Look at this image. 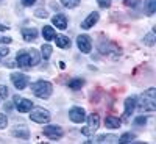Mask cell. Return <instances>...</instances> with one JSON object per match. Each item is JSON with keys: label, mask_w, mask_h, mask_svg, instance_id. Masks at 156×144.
Wrapping results in <instances>:
<instances>
[{"label": "cell", "mask_w": 156, "mask_h": 144, "mask_svg": "<svg viewBox=\"0 0 156 144\" xmlns=\"http://www.w3.org/2000/svg\"><path fill=\"white\" fill-rule=\"evenodd\" d=\"M139 110L140 111H154L156 110V89L154 88L147 89L145 93L142 94Z\"/></svg>", "instance_id": "6da1fadb"}, {"label": "cell", "mask_w": 156, "mask_h": 144, "mask_svg": "<svg viewBox=\"0 0 156 144\" xmlns=\"http://www.w3.org/2000/svg\"><path fill=\"white\" fill-rule=\"evenodd\" d=\"M31 91L36 97L47 99V97H50L51 91H53V86H51V83L47 82V80H37V82L31 83Z\"/></svg>", "instance_id": "7a4b0ae2"}, {"label": "cell", "mask_w": 156, "mask_h": 144, "mask_svg": "<svg viewBox=\"0 0 156 144\" xmlns=\"http://www.w3.org/2000/svg\"><path fill=\"white\" fill-rule=\"evenodd\" d=\"M87 119V125L81 130V133L84 136H92L97 130H98V125H100V117L97 113H90L89 116H86Z\"/></svg>", "instance_id": "3957f363"}, {"label": "cell", "mask_w": 156, "mask_h": 144, "mask_svg": "<svg viewBox=\"0 0 156 144\" xmlns=\"http://www.w3.org/2000/svg\"><path fill=\"white\" fill-rule=\"evenodd\" d=\"M30 119L33 122H37V124H47L51 119V114L48 110H44V108H31L30 110Z\"/></svg>", "instance_id": "277c9868"}, {"label": "cell", "mask_w": 156, "mask_h": 144, "mask_svg": "<svg viewBox=\"0 0 156 144\" xmlns=\"http://www.w3.org/2000/svg\"><path fill=\"white\" fill-rule=\"evenodd\" d=\"M14 107L17 108L19 113H28L31 108H33V102L30 99H23L20 96H14Z\"/></svg>", "instance_id": "5b68a950"}, {"label": "cell", "mask_w": 156, "mask_h": 144, "mask_svg": "<svg viewBox=\"0 0 156 144\" xmlns=\"http://www.w3.org/2000/svg\"><path fill=\"white\" fill-rule=\"evenodd\" d=\"M69 119L75 124H81L86 121V111L81 107H73L69 110Z\"/></svg>", "instance_id": "8992f818"}, {"label": "cell", "mask_w": 156, "mask_h": 144, "mask_svg": "<svg viewBox=\"0 0 156 144\" xmlns=\"http://www.w3.org/2000/svg\"><path fill=\"white\" fill-rule=\"evenodd\" d=\"M44 136H47L48 139H59L62 138V128L59 125H45L44 130H42Z\"/></svg>", "instance_id": "52a82bcc"}, {"label": "cell", "mask_w": 156, "mask_h": 144, "mask_svg": "<svg viewBox=\"0 0 156 144\" xmlns=\"http://www.w3.org/2000/svg\"><path fill=\"white\" fill-rule=\"evenodd\" d=\"M76 46L81 50V54H90L92 50V41L87 35H80L76 38Z\"/></svg>", "instance_id": "ba28073f"}, {"label": "cell", "mask_w": 156, "mask_h": 144, "mask_svg": "<svg viewBox=\"0 0 156 144\" xmlns=\"http://www.w3.org/2000/svg\"><path fill=\"white\" fill-rule=\"evenodd\" d=\"M9 78H11L12 85L16 86V89H23V88H27V85H28V77L25 75V74H20V72H12Z\"/></svg>", "instance_id": "9c48e42d"}, {"label": "cell", "mask_w": 156, "mask_h": 144, "mask_svg": "<svg viewBox=\"0 0 156 144\" xmlns=\"http://www.w3.org/2000/svg\"><path fill=\"white\" fill-rule=\"evenodd\" d=\"M16 61H17V66L19 68H23V69H27V68H31V64H30V57H28V52H19V54L16 55Z\"/></svg>", "instance_id": "30bf717a"}, {"label": "cell", "mask_w": 156, "mask_h": 144, "mask_svg": "<svg viewBox=\"0 0 156 144\" xmlns=\"http://www.w3.org/2000/svg\"><path fill=\"white\" fill-rule=\"evenodd\" d=\"M98 19H100V14L97 11H94V13H90V14L83 20V24H81V28H86V30H89V28H92L94 25L98 22Z\"/></svg>", "instance_id": "8fae6325"}, {"label": "cell", "mask_w": 156, "mask_h": 144, "mask_svg": "<svg viewBox=\"0 0 156 144\" xmlns=\"http://www.w3.org/2000/svg\"><path fill=\"white\" fill-rule=\"evenodd\" d=\"M136 97H128L125 100V111H123V117L125 119H128L129 116L133 114V111L136 110Z\"/></svg>", "instance_id": "7c38bea8"}, {"label": "cell", "mask_w": 156, "mask_h": 144, "mask_svg": "<svg viewBox=\"0 0 156 144\" xmlns=\"http://www.w3.org/2000/svg\"><path fill=\"white\" fill-rule=\"evenodd\" d=\"M51 22H53V25L56 28H59V30H66L67 28V17L64 14H55L53 19H51Z\"/></svg>", "instance_id": "4fadbf2b"}, {"label": "cell", "mask_w": 156, "mask_h": 144, "mask_svg": "<svg viewBox=\"0 0 156 144\" xmlns=\"http://www.w3.org/2000/svg\"><path fill=\"white\" fill-rule=\"evenodd\" d=\"M22 36L27 42H31L37 38V31L36 28H22Z\"/></svg>", "instance_id": "5bb4252c"}, {"label": "cell", "mask_w": 156, "mask_h": 144, "mask_svg": "<svg viewBox=\"0 0 156 144\" xmlns=\"http://www.w3.org/2000/svg\"><path fill=\"white\" fill-rule=\"evenodd\" d=\"M55 42H56V46L58 47H61V49H67V47H70V39L67 38V36H64V35H55Z\"/></svg>", "instance_id": "9a60e30c"}, {"label": "cell", "mask_w": 156, "mask_h": 144, "mask_svg": "<svg viewBox=\"0 0 156 144\" xmlns=\"http://www.w3.org/2000/svg\"><path fill=\"white\" fill-rule=\"evenodd\" d=\"M11 135L16 136V138H22V139H28V138H30V132H28L25 127H20V128L16 127V128L11 132Z\"/></svg>", "instance_id": "2e32d148"}, {"label": "cell", "mask_w": 156, "mask_h": 144, "mask_svg": "<svg viewBox=\"0 0 156 144\" xmlns=\"http://www.w3.org/2000/svg\"><path fill=\"white\" fill-rule=\"evenodd\" d=\"M120 124H122V121L119 119V117H115V116H108L105 119V125L108 128H119Z\"/></svg>", "instance_id": "e0dca14e"}, {"label": "cell", "mask_w": 156, "mask_h": 144, "mask_svg": "<svg viewBox=\"0 0 156 144\" xmlns=\"http://www.w3.org/2000/svg\"><path fill=\"white\" fill-rule=\"evenodd\" d=\"M55 28L53 27H50V25H45V27L42 28V36L45 41H53V38H55Z\"/></svg>", "instance_id": "ac0fdd59"}, {"label": "cell", "mask_w": 156, "mask_h": 144, "mask_svg": "<svg viewBox=\"0 0 156 144\" xmlns=\"http://www.w3.org/2000/svg\"><path fill=\"white\" fill-rule=\"evenodd\" d=\"M95 142H119V136L115 135H100Z\"/></svg>", "instance_id": "d6986e66"}, {"label": "cell", "mask_w": 156, "mask_h": 144, "mask_svg": "<svg viewBox=\"0 0 156 144\" xmlns=\"http://www.w3.org/2000/svg\"><path fill=\"white\" fill-rule=\"evenodd\" d=\"M28 57H30V64H31V66H36V64L41 61V55H39L37 50H34V49H31L28 52Z\"/></svg>", "instance_id": "ffe728a7"}, {"label": "cell", "mask_w": 156, "mask_h": 144, "mask_svg": "<svg viewBox=\"0 0 156 144\" xmlns=\"http://www.w3.org/2000/svg\"><path fill=\"white\" fill-rule=\"evenodd\" d=\"M51 52H53L51 46H48V44H42V47H41V57H42L44 60H48V58L51 57Z\"/></svg>", "instance_id": "44dd1931"}, {"label": "cell", "mask_w": 156, "mask_h": 144, "mask_svg": "<svg viewBox=\"0 0 156 144\" xmlns=\"http://www.w3.org/2000/svg\"><path fill=\"white\" fill-rule=\"evenodd\" d=\"M83 85H84V80H81V78H73L72 82H69V88L72 91H78Z\"/></svg>", "instance_id": "7402d4cb"}, {"label": "cell", "mask_w": 156, "mask_h": 144, "mask_svg": "<svg viewBox=\"0 0 156 144\" xmlns=\"http://www.w3.org/2000/svg\"><path fill=\"white\" fill-rule=\"evenodd\" d=\"M145 9H147V14H154L156 11V0H145Z\"/></svg>", "instance_id": "603a6c76"}, {"label": "cell", "mask_w": 156, "mask_h": 144, "mask_svg": "<svg viewBox=\"0 0 156 144\" xmlns=\"http://www.w3.org/2000/svg\"><path fill=\"white\" fill-rule=\"evenodd\" d=\"M134 138H136L134 133H129V132H128V133H125V135H122V136L119 138V142H131Z\"/></svg>", "instance_id": "cb8c5ba5"}, {"label": "cell", "mask_w": 156, "mask_h": 144, "mask_svg": "<svg viewBox=\"0 0 156 144\" xmlns=\"http://www.w3.org/2000/svg\"><path fill=\"white\" fill-rule=\"evenodd\" d=\"M61 3L66 8H75L80 5V0H61Z\"/></svg>", "instance_id": "d4e9b609"}, {"label": "cell", "mask_w": 156, "mask_h": 144, "mask_svg": "<svg viewBox=\"0 0 156 144\" xmlns=\"http://www.w3.org/2000/svg\"><path fill=\"white\" fill-rule=\"evenodd\" d=\"M144 42H145L147 46H153V44H154V33H153V31H151V33H148V35H145Z\"/></svg>", "instance_id": "484cf974"}, {"label": "cell", "mask_w": 156, "mask_h": 144, "mask_svg": "<svg viewBox=\"0 0 156 144\" xmlns=\"http://www.w3.org/2000/svg\"><path fill=\"white\" fill-rule=\"evenodd\" d=\"M8 96H9V89H8V86L0 85V97H2V99H6Z\"/></svg>", "instance_id": "4316f807"}, {"label": "cell", "mask_w": 156, "mask_h": 144, "mask_svg": "<svg viewBox=\"0 0 156 144\" xmlns=\"http://www.w3.org/2000/svg\"><path fill=\"white\" fill-rule=\"evenodd\" d=\"M97 3H98L101 8H109V6H111V0H97Z\"/></svg>", "instance_id": "83f0119b"}, {"label": "cell", "mask_w": 156, "mask_h": 144, "mask_svg": "<svg viewBox=\"0 0 156 144\" xmlns=\"http://www.w3.org/2000/svg\"><path fill=\"white\" fill-rule=\"evenodd\" d=\"M6 124H8L6 116H5V114H0V130L5 128V127H6Z\"/></svg>", "instance_id": "f1b7e54d"}, {"label": "cell", "mask_w": 156, "mask_h": 144, "mask_svg": "<svg viewBox=\"0 0 156 144\" xmlns=\"http://www.w3.org/2000/svg\"><path fill=\"white\" fill-rule=\"evenodd\" d=\"M139 2H140V0H126L125 5H126V6H131V8H136V6L139 5Z\"/></svg>", "instance_id": "f546056e"}, {"label": "cell", "mask_w": 156, "mask_h": 144, "mask_svg": "<svg viewBox=\"0 0 156 144\" xmlns=\"http://www.w3.org/2000/svg\"><path fill=\"white\" fill-rule=\"evenodd\" d=\"M134 122H136L137 125H142V124L147 122V117H145V116H139V117H136V119H134Z\"/></svg>", "instance_id": "4dcf8cb0"}, {"label": "cell", "mask_w": 156, "mask_h": 144, "mask_svg": "<svg viewBox=\"0 0 156 144\" xmlns=\"http://www.w3.org/2000/svg\"><path fill=\"white\" fill-rule=\"evenodd\" d=\"M9 42H12L9 36H0V44H9Z\"/></svg>", "instance_id": "1f68e13d"}, {"label": "cell", "mask_w": 156, "mask_h": 144, "mask_svg": "<svg viewBox=\"0 0 156 144\" xmlns=\"http://www.w3.org/2000/svg\"><path fill=\"white\" fill-rule=\"evenodd\" d=\"M34 2H36V0H22V5L23 6H31Z\"/></svg>", "instance_id": "d6a6232c"}, {"label": "cell", "mask_w": 156, "mask_h": 144, "mask_svg": "<svg viewBox=\"0 0 156 144\" xmlns=\"http://www.w3.org/2000/svg\"><path fill=\"white\" fill-rule=\"evenodd\" d=\"M36 16H37V17H47V13L42 11V9H37V11H36Z\"/></svg>", "instance_id": "836d02e7"}, {"label": "cell", "mask_w": 156, "mask_h": 144, "mask_svg": "<svg viewBox=\"0 0 156 144\" xmlns=\"http://www.w3.org/2000/svg\"><path fill=\"white\" fill-rule=\"evenodd\" d=\"M9 50L8 49H0V57H8Z\"/></svg>", "instance_id": "e575fe53"}, {"label": "cell", "mask_w": 156, "mask_h": 144, "mask_svg": "<svg viewBox=\"0 0 156 144\" xmlns=\"http://www.w3.org/2000/svg\"><path fill=\"white\" fill-rule=\"evenodd\" d=\"M5 30H8V28L5 27V25H0V31H5Z\"/></svg>", "instance_id": "d590c367"}]
</instances>
